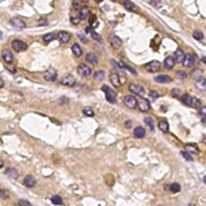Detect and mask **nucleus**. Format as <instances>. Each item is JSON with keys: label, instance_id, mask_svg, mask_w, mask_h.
<instances>
[{"label": "nucleus", "instance_id": "obj_2", "mask_svg": "<svg viewBox=\"0 0 206 206\" xmlns=\"http://www.w3.org/2000/svg\"><path fill=\"white\" fill-rule=\"evenodd\" d=\"M102 91H103L105 95H106L107 102H110V103H115V102H117V95H115V92H114L110 87L103 85V87H102Z\"/></svg>", "mask_w": 206, "mask_h": 206}, {"label": "nucleus", "instance_id": "obj_12", "mask_svg": "<svg viewBox=\"0 0 206 206\" xmlns=\"http://www.w3.org/2000/svg\"><path fill=\"white\" fill-rule=\"evenodd\" d=\"M56 37L59 38V41H61V43L66 44V43H69V41H70V38H72V34H70L69 32L62 30V32H59V33H56Z\"/></svg>", "mask_w": 206, "mask_h": 206}, {"label": "nucleus", "instance_id": "obj_54", "mask_svg": "<svg viewBox=\"0 0 206 206\" xmlns=\"http://www.w3.org/2000/svg\"><path fill=\"white\" fill-rule=\"evenodd\" d=\"M199 110H201V113H202L203 115H206V107H201Z\"/></svg>", "mask_w": 206, "mask_h": 206}, {"label": "nucleus", "instance_id": "obj_28", "mask_svg": "<svg viewBox=\"0 0 206 206\" xmlns=\"http://www.w3.org/2000/svg\"><path fill=\"white\" fill-rule=\"evenodd\" d=\"M192 100H194V98H191L188 94H184L181 96V102H183L184 105H187V106H192Z\"/></svg>", "mask_w": 206, "mask_h": 206}, {"label": "nucleus", "instance_id": "obj_59", "mask_svg": "<svg viewBox=\"0 0 206 206\" xmlns=\"http://www.w3.org/2000/svg\"><path fill=\"white\" fill-rule=\"evenodd\" d=\"M203 181H205V183H206V176H205V179H203Z\"/></svg>", "mask_w": 206, "mask_h": 206}, {"label": "nucleus", "instance_id": "obj_46", "mask_svg": "<svg viewBox=\"0 0 206 206\" xmlns=\"http://www.w3.org/2000/svg\"><path fill=\"white\" fill-rule=\"evenodd\" d=\"M7 198H8V192L0 190V199H7Z\"/></svg>", "mask_w": 206, "mask_h": 206}, {"label": "nucleus", "instance_id": "obj_44", "mask_svg": "<svg viewBox=\"0 0 206 206\" xmlns=\"http://www.w3.org/2000/svg\"><path fill=\"white\" fill-rule=\"evenodd\" d=\"M181 155L184 157L187 161H192V157H191V154H190V153H187V151H181Z\"/></svg>", "mask_w": 206, "mask_h": 206}, {"label": "nucleus", "instance_id": "obj_25", "mask_svg": "<svg viewBox=\"0 0 206 206\" xmlns=\"http://www.w3.org/2000/svg\"><path fill=\"white\" fill-rule=\"evenodd\" d=\"M85 59H87L91 65H96V63H98V56L95 55L94 52H88L87 55H85Z\"/></svg>", "mask_w": 206, "mask_h": 206}, {"label": "nucleus", "instance_id": "obj_13", "mask_svg": "<svg viewBox=\"0 0 206 206\" xmlns=\"http://www.w3.org/2000/svg\"><path fill=\"white\" fill-rule=\"evenodd\" d=\"M109 41H110V45H111L113 48H120L122 45V41H121V38L117 34H111L110 38H109Z\"/></svg>", "mask_w": 206, "mask_h": 206}, {"label": "nucleus", "instance_id": "obj_21", "mask_svg": "<svg viewBox=\"0 0 206 206\" xmlns=\"http://www.w3.org/2000/svg\"><path fill=\"white\" fill-rule=\"evenodd\" d=\"M110 81H111V84H113V85H114L115 88H118L120 85H121V80H120L118 74H117V73H114V72H113L111 74H110Z\"/></svg>", "mask_w": 206, "mask_h": 206}, {"label": "nucleus", "instance_id": "obj_27", "mask_svg": "<svg viewBox=\"0 0 206 206\" xmlns=\"http://www.w3.org/2000/svg\"><path fill=\"white\" fill-rule=\"evenodd\" d=\"M80 17H81V19H85V18H89V17H91V11H89L88 7L80 8Z\"/></svg>", "mask_w": 206, "mask_h": 206}, {"label": "nucleus", "instance_id": "obj_47", "mask_svg": "<svg viewBox=\"0 0 206 206\" xmlns=\"http://www.w3.org/2000/svg\"><path fill=\"white\" fill-rule=\"evenodd\" d=\"M92 37H94L95 40H98L99 43H100V41H102V37H100V36H99V34H98V33H96V32H94V33H92Z\"/></svg>", "mask_w": 206, "mask_h": 206}, {"label": "nucleus", "instance_id": "obj_8", "mask_svg": "<svg viewBox=\"0 0 206 206\" xmlns=\"http://www.w3.org/2000/svg\"><path fill=\"white\" fill-rule=\"evenodd\" d=\"M1 59H3V62L7 63V65H13L14 56H13V54H11V51H8V50L1 51Z\"/></svg>", "mask_w": 206, "mask_h": 206}, {"label": "nucleus", "instance_id": "obj_9", "mask_svg": "<svg viewBox=\"0 0 206 206\" xmlns=\"http://www.w3.org/2000/svg\"><path fill=\"white\" fill-rule=\"evenodd\" d=\"M10 24H11L15 29H25L26 28V24L21 18H18V17H14V18L10 19Z\"/></svg>", "mask_w": 206, "mask_h": 206}, {"label": "nucleus", "instance_id": "obj_36", "mask_svg": "<svg viewBox=\"0 0 206 206\" xmlns=\"http://www.w3.org/2000/svg\"><path fill=\"white\" fill-rule=\"evenodd\" d=\"M120 65H122V66H124V69H125V70H128V72H131V73H132V74H133V76H136V74H137V72H136V70H135V69L132 68V66H129V65H124V63H121V62H120Z\"/></svg>", "mask_w": 206, "mask_h": 206}, {"label": "nucleus", "instance_id": "obj_38", "mask_svg": "<svg viewBox=\"0 0 206 206\" xmlns=\"http://www.w3.org/2000/svg\"><path fill=\"white\" fill-rule=\"evenodd\" d=\"M144 122H146V125L150 128L151 131L154 129V124H153V118H151V117H146V118H144Z\"/></svg>", "mask_w": 206, "mask_h": 206}, {"label": "nucleus", "instance_id": "obj_22", "mask_svg": "<svg viewBox=\"0 0 206 206\" xmlns=\"http://www.w3.org/2000/svg\"><path fill=\"white\" fill-rule=\"evenodd\" d=\"M158 128H159V131H162L163 133H168L169 132V124L166 120H161L159 122H158Z\"/></svg>", "mask_w": 206, "mask_h": 206}, {"label": "nucleus", "instance_id": "obj_10", "mask_svg": "<svg viewBox=\"0 0 206 206\" xmlns=\"http://www.w3.org/2000/svg\"><path fill=\"white\" fill-rule=\"evenodd\" d=\"M195 62H197V56L194 55V54H188L184 58L183 65H184V68H192L194 65H195Z\"/></svg>", "mask_w": 206, "mask_h": 206}, {"label": "nucleus", "instance_id": "obj_34", "mask_svg": "<svg viewBox=\"0 0 206 206\" xmlns=\"http://www.w3.org/2000/svg\"><path fill=\"white\" fill-rule=\"evenodd\" d=\"M11 99H13L14 102H22V100H24V95L19 94V92H13V94H11Z\"/></svg>", "mask_w": 206, "mask_h": 206}, {"label": "nucleus", "instance_id": "obj_26", "mask_svg": "<svg viewBox=\"0 0 206 206\" xmlns=\"http://www.w3.org/2000/svg\"><path fill=\"white\" fill-rule=\"evenodd\" d=\"M55 38H56V33H52V32H51V33H45V34H44L43 41L44 43H51V41L55 40Z\"/></svg>", "mask_w": 206, "mask_h": 206}, {"label": "nucleus", "instance_id": "obj_39", "mask_svg": "<svg viewBox=\"0 0 206 206\" xmlns=\"http://www.w3.org/2000/svg\"><path fill=\"white\" fill-rule=\"evenodd\" d=\"M82 113H84V115H88V117H94L95 113L92 109H89V107H85L84 110H82Z\"/></svg>", "mask_w": 206, "mask_h": 206}, {"label": "nucleus", "instance_id": "obj_50", "mask_svg": "<svg viewBox=\"0 0 206 206\" xmlns=\"http://www.w3.org/2000/svg\"><path fill=\"white\" fill-rule=\"evenodd\" d=\"M124 125H125V128H131V126H132V121H131V120H126Z\"/></svg>", "mask_w": 206, "mask_h": 206}, {"label": "nucleus", "instance_id": "obj_29", "mask_svg": "<svg viewBox=\"0 0 206 206\" xmlns=\"http://www.w3.org/2000/svg\"><path fill=\"white\" fill-rule=\"evenodd\" d=\"M191 77H192L194 80H195V78H197V80L202 78V77H203V70H202V69H195L192 73H191Z\"/></svg>", "mask_w": 206, "mask_h": 206}, {"label": "nucleus", "instance_id": "obj_35", "mask_svg": "<svg viewBox=\"0 0 206 206\" xmlns=\"http://www.w3.org/2000/svg\"><path fill=\"white\" fill-rule=\"evenodd\" d=\"M51 202H52L54 205H62V203H63L62 198H61L59 195H54V197L51 198Z\"/></svg>", "mask_w": 206, "mask_h": 206}, {"label": "nucleus", "instance_id": "obj_19", "mask_svg": "<svg viewBox=\"0 0 206 206\" xmlns=\"http://www.w3.org/2000/svg\"><path fill=\"white\" fill-rule=\"evenodd\" d=\"M133 136L137 137V139H143L146 136V131H144L143 126H136L135 129H133Z\"/></svg>", "mask_w": 206, "mask_h": 206}, {"label": "nucleus", "instance_id": "obj_3", "mask_svg": "<svg viewBox=\"0 0 206 206\" xmlns=\"http://www.w3.org/2000/svg\"><path fill=\"white\" fill-rule=\"evenodd\" d=\"M56 77H58V73H56V70L54 68L47 69V70L43 73V78L45 80V81H55Z\"/></svg>", "mask_w": 206, "mask_h": 206}, {"label": "nucleus", "instance_id": "obj_55", "mask_svg": "<svg viewBox=\"0 0 206 206\" xmlns=\"http://www.w3.org/2000/svg\"><path fill=\"white\" fill-rule=\"evenodd\" d=\"M3 166H4V161H3V159L0 158V169L3 168Z\"/></svg>", "mask_w": 206, "mask_h": 206}, {"label": "nucleus", "instance_id": "obj_42", "mask_svg": "<svg viewBox=\"0 0 206 206\" xmlns=\"http://www.w3.org/2000/svg\"><path fill=\"white\" fill-rule=\"evenodd\" d=\"M187 77V73L186 72H183V70H180V72H177L176 73V78H179V80H184Z\"/></svg>", "mask_w": 206, "mask_h": 206}, {"label": "nucleus", "instance_id": "obj_43", "mask_svg": "<svg viewBox=\"0 0 206 206\" xmlns=\"http://www.w3.org/2000/svg\"><path fill=\"white\" fill-rule=\"evenodd\" d=\"M77 37L80 38L82 43H88V37L87 36H84V33H77Z\"/></svg>", "mask_w": 206, "mask_h": 206}, {"label": "nucleus", "instance_id": "obj_24", "mask_svg": "<svg viewBox=\"0 0 206 206\" xmlns=\"http://www.w3.org/2000/svg\"><path fill=\"white\" fill-rule=\"evenodd\" d=\"M195 85H197V88L201 89V91H206V78L202 77L199 80H197V81H195Z\"/></svg>", "mask_w": 206, "mask_h": 206}, {"label": "nucleus", "instance_id": "obj_11", "mask_svg": "<svg viewBox=\"0 0 206 206\" xmlns=\"http://www.w3.org/2000/svg\"><path fill=\"white\" fill-rule=\"evenodd\" d=\"M137 106L140 109V111H149L150 110V102L147 99H144V98H140V99H137Z\"/></svg>", "mask_w": 206, "mask_h": 206}, {"label": "nucleus", "instance_id": "obj_14", "mask_svg": "<svg viewBox=\"0 0 206 206\" xmlns=\"http://www.w3.org/2000/svg\"><path fill=\"white\" fill-rule=\"evenodd\" d=\"M154 81L158 82V84H168V82L172 81V77L168 74H162V76H157L154 78Z\"/></svg>", "mask_w": 206, "mask_h": 206}, {"label": "nucleus", "instance_id": "obj_49", "mask_svg": "<svg viewBox=\"0 0 206 206\" xmlns=\"http://www.w3.org/2000/svg\"><path fill=\"white\" fill-rule=\"evenodd\" d=\"M150 98H151V99H157V98H158V94H157L155 91H151V92H150Z\"/></svg>", "mask_w": 206, "mask_h": 206}, {"label": "nucleus", "instance_id": "obj_5", "mask_svg": "<svg viewBox=\"0 0 206 206\" xmlns=\"http://www.w3.org/2000/svg\"><path fill=\"white\" fill-rule=\"evenodd\" d=\"M124 103L126 107H129V109H135L137 106V99L135 95H126L124 98Z\"/></svg>", "mask_w": 206, "mask_h": 206}, {"label": "nucleus", "instance_id": "obj_31", "mask_svg": "<svg viewBox=\"0 0 206 206\" xmlns=\"http://www.w3.org/2000/svg\"><path fill=\"white\" fill-rule=\"evenodd\" d=\"M6 175L10 176V177H13V179H17V177H18V170L14 168H8L6 170Z\"/></svg>", "mask_w": 206, "mask_h": 206}, {"label": "nucleus", "instance_id": "obj_20", "mask_svg": "<svg viewBox=\"0 0 206 206\" xmlns=\"http://www.w3.org/2000/svg\"><path fill=\"white\" fill-rule=\"evenodd\" d=\"M173 56H175V61H176V63L179 62V63H183L184 62V58H186V55H184V52L179 48V50H176V52L173 54Z\"/></svg>", "mask_w": 206, "mask_h": 206}, {"label": "nucleus", "instance_id": "obj_16", "mask_svg": "<svg viewBox=\"0 0 206 206\" xmlns=\"http://www.w3.org/2000/svg\"><path fill=\"white\" fill-rule=\"evenodd\" d=\"M175 65H176V61H175V56L173 55L165 58V61H163V66H165V69H173Z\"/></svg>", "mask_w": 206, "mask_h": 206}, {"label": "nucleus", "instance_id": "obj_41", "mask_svg": "<svg viewBox=\"0 0 206 206\" xmlns=\"http://www.w3.org/2000/svg\"><path fill=\"white\" fill-rule=\"evenodd\" d=\"M192 36H194V38H197V40H202V38H203V33L201 30H195L192 33Z\"/></svg>", "mask_w": 206, "mask_h": 206}, {"label": "nucleus", "instance_id": "obj_17", "mask_svg": "<svg viewBox=\"0 0 206 206\" xmlns=\"http://www.w3.org/2000/svg\"><path fill=\"white\" fill-rule=\"evenodd\" d=\"M34 184H36V179H34L32 175H28V176L24 177V186L32 188V187H34Z\"/></svg>", "mask_w": 206, "mask_h": 206}, {"label": "nucleus", "instance_id": "obj_23", "mask_svg": "<svg viewBox=\"0 0 206 206\" xmlns=\"http://www.w3.org/2000/svg\"><path fill=\"white\" fill-rule=\"evenodd\" d=\"M72 52H73L74 56H77V58L82 56V48L78 44H73V45H72Z\"/></svg>", "mask_w": 206, "mask_h": 206}, {"label": "nucleus", "instance_id": "obj_33", "mask_svg": "<svg viewBox=\"0 0 206 206\" xmlns=\"http://www.w3.org/2000/svg\"><path fill=\"white\" fill-rule=\"evenodd\" d=\"M186 150H187V153H194V154H197L198 153V147L195 146V144H192V143H188V144H186Z\"/></svg>", "mask_w": 206, "mask_h": 206}, {"label": "nucleus", "instance_id": "obj_4", "mask_svg": "<svg viewBox=\"0 0 206 206\" xmlns=\"http://www.w3.org/2000/svg\"><path fill=\"white\" fill-rule=\"evenodd\" d=\"M59 82H61L62 85H66V87H74L76 85V78H74V76L66 74L59 80Z\"/></svg>", "mask_w": 206, "mask_h": 206}, {"label": "nucleus", "instance_id": "obj_40", "mask_svg": "<svg viewBox=\"0 0 206 206\" xmlns=\"http://www.w3.org/2000/svg\"><path fill=\"white\" fill-rule=\"evenodd\" d=\"M170 94H172L173 98H181V96H183L181 92H180V89H177V88H173V89L170 91Z\"/></svg>", "mask_w": 206, "mask_h": 206}, {"label": "nucleus", "instance_id": "obj_6", "mask_svg": "<svg viewBox=\"0 0 206 206\" xmlns=\"http://www.w3.org/2000/svg\"><path fill=\"white\" fill-rule=\"evenodd\" d=\"M77 72H78V74L81 76V77H88V76H91V68L85 65V63H81V65H78V68H77Z\"/></svg>", "mask_w": 206, "mask_h": 206}, {"label": "nucleus", "instance_id": "obj_57", "mask_svg": "<svg viewBox=\"0 0 206 206\" xmlns=\"http://www.w3.org/2000/svg\"><path fill=\"white\" fill-rule=\"evenodd\" d=\"M202 62H203V63H206V58H202Z\"/></svg>", "mask_w": 206, "mask_h": 206}, {"label": "nucleus", "instance_id": "obj_15", "mask_svg": "<svg viewBox=\"0 0 206 206\" xmlns=\"http://www.w3.org/2000/svg\"><path fill=\"white\" fill-rule=\"evenodd\" d=\"M80 21H81V17H80V11L74 10L73 13H70V22H72L73 25H78V24H80Z\"/></svg>", "mask_w": 206, "mask_h": 206}, {"label": "nucleus", "instance_id": "obj_53", "mask_svg": "<svg viewBox=\"0 0 206 206\" xmlns=\"http://www.w3.org/2000/svg\"><path fill=\"white\" fill-rule=\"evenodd\" d=\"M73 7H74L76 10H77V8H80V3H78V1H76V3H73Z\"/></svg>", "mask_w": 206, "mask_h": 206}, {"label": "nucleus", "instance_id": "obj_52", "mask_svg": "<svg viewBox=\"0 0 206 206\" xmlns=\"http://www.w3.org/2000/svg\"><path fill=\"white\" fill-rule=\"evenodd\" d=\"M85 32H87V33H91V34L94 33V30H92V28H91V26H87V28H85Z\"/></svg>", "mask_w": 206, "mask_h": 206}, {"label": "nucleus", "instance_id": "obj_18", "mask_svg": "<svg viewBox=\"0 0 206 206\" xmlns=\"http://www.w3.org/2000/svg\"><path fill=\"white\" fill-rule=\"evenodd\" d=\"M129 89L136 95H143L144 94L143 87H142V85H139V84H135V82H132L131 85H129Z\"/></svg>", "mask_w": 206, "mask_h": 206}, {"label": "nucleus", "instance_id": "obj_48", "mask_svg": "<svg viewBox=\"0 0 206 206\" xmlns=\"http://www.w3.org/2000/svg\"><path fill=\"white\" fill-rule=\"evenodd\" d=\"M68 102H69V99H68V98H66V96H62V98L59 99V103H61V105H63V103L66 105Z\"/></svg>", "mask_w": 206, "mask_h": 206}, {"label": "nucleus", "instance_id": "obj_30", "mask_svg": "<svg viewBox=\"0 0 206 206\" xmlns=\"http://www.w3.org/2000/svg\"><path fill=\"white\" fill-rule=\"evenodd\" d=\"M122 4H124V7L126 8V10H129V11H136L137 10L136 4H135V3H132V1H124Z\"/></svg>", "mask_w": 206, "mask_h": 206}, {"label": "nucleus", "instance_id": "obj_37", "mask_svg": "<svg viewBox=\"0 0 206 206\" xmlns=\"http://www.w3.org/2000/svg\"><path fill=\"white\" fill-rule=\"evenodd\" d=\"M169 190H170L172 192H179V191H180V184H177V183L170 184V186H169Z\"/></svg>", "mask_w": 206, "mask_h": 206}, {"label": "nucleus", "instance_id": "obj_7", "mask_svg": "<svg viewBox=\"0 0 206 206\" xmlns=\"http://www.w3.org/2000/svg\"><path fill=\"white\" fill-rule=\"evenodd\" d=\"M144 68H146V70H147V72L155 73V72H158L159 69L162 68V65H161V62H158V61H153V62L147 63V65H146Z\"/></svg>", "mask_w": 206, "mask_h": 206}, {"label": "nucleus", "instance_id": "obj_56", "mask_svg": "<svg viewBox=\"0 0 206 206\" xmlns=\"http://www.w3.org/2000/svg\"><path fill=\"white\" fill-rule=\"evenodd\" d=\"M4 87V81H3V78H0V88Z\"/></svg>", "mask_w": 206, "mask_h": 206}, {"label": "nucleus", "instance_id": "obj_1", "mask_svg": "<svg viewBox=\"0 0 206 206\" xmlns=\"http://www.w3.org/2000/svg\"><path fill=\"white\" fill-rule=\"evenodd\" d=\"M11 47L17 52H24V51L28 50V44L25 41H22V40H19V38H14L13 41H11Z\"/></svg>", "mask_w": 206, "mask_h": 206}, {"label": "nucleus", "instance_id": "obj_51", "mask_svg": "<svg viewBox=\"0 0 206 206\" xmlns=\"http://www.w3.org/2000/svg\"><path fill=\"white\" fill-rule=\"evenodd\" d=\"M40 25H43V26L48 25V21L47 19H40Z\"/></svg>", "mask_w": 206, "mask_h": 206}, {"label": "nucleus", "instance_id": "obj_32", "mask_svg": "<svg viewBox=\"0 0 206 206\" xmlns=\"http://www.w3.org/2000/svg\"><path fill=\"white\" fill-rule=\"evenodd\" d=\"M94 77L98 80V81H103V80H105V77H106V74H105V72H103V70H96V72H95V74H94Z\"/></svg>", "mask_w": 206, "mask_h": 206}, {"label": "nucleus", "instance_id": "obj_58", "mask_svg": "<svg viewBox=\"0 0 206 206\" xmlns=\"http://www.w3.org/2000/svg\"><path fill=\"white\" fill-rule=\"evenodd\" d=\"M203 122H205V124H206V117H203Z\"/></svg>", "mask_w": 206, "mask_h": 206}, {"label": "nucleus", "instance_id": "obj_45", "mask_svg": "<svg viewBox=\"0 0 206 206\" xmlns=\"http://www.w3.org/2000/svg\"><path fill=\"white\" fill-rule=\"evenodd\" d=\"M18 205H19V206H32L30 202H28L26 199H21V201L18 202Z\"/></svg>", "mask_w": 206, "mask_h": 206}]
</instances>
